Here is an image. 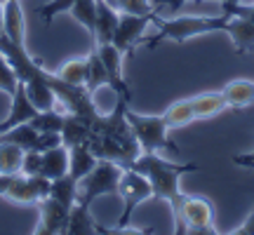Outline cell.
I'll return each instance as SVG.
<instances>
[{
	"label": "cell",
	"mask_w": 254,
	"mask_h": 235,
	"mask_svg": "<svg viewBox=\"0 0 254 235\" xmlns=\"http://www.w3.org/2000/svg\"><path fill=\"white\" fill-rule=\"evenodd\" d=\"M153 24L160 31L155 36L144 40L148 50H155L163 40L184 43L189 38L205 36V33H212V31H224V33L231 36L233 50H236L238 55L254 52V24L243 17H236V14L221 12L219 17H174V19L155 17Z\"/></svg>",
	"instance_id": "obj_1"
},
{
	"label": "cell",
	"mask_w": 254,
	"mask_h": 235,
	"mask_svg": "<svg viewBox=\"0 0 254 235\" xmlns=\"http://www.w3.org/2000/svg\"><path fill=\"white\" fill-rule=\"evenodd\" d=\"M127 170H134V172L144 174L146 179L151 181L153 198L170 202L174 221L179 224V217H182V198H184L182 188H179V179L186 172H198L200 165L198 163H170V160H165V158H160V155H155V153H141Z\"/></svg>",
	"instance_id": "obj_2"
},
{
	"label": "cell",
	"mask_w": 254,
	"mask_h": 235,
	"mask_svg": "<svg viewBox=\"0 0 254 235\" xmlns=\"http://www.w3.org/2000/svg\"><path fill=\"white\" fill-rule=\"evenodd\" d=\"M127 122L134 132L136 141L141 146V153H158V151H167L172 155H179V146L167 136L170 127L165 125L163 116H139L134 111L127 109Z\"/></svg>",
	"instance_id": "obj_3"
},
{
	"label": "cell",
	"mask_w": 254,
	"mask_h": 235,
	"mask_svg": "<svg viewBox=\"0 0 254 235\" xmlns=\"http://www.w3.org/2000/svg\"><path fill=\"white\" fill-rule=\"evenodd\" d=\"M123 172H125V170H123L118 163L97 160L94 170L78 181V202H85V205L92 207V202L97 198H101V195L118 193Z\"/></svg>",
	"instance_id": "obj_4"
},
{
	"label": "cell",
	"mask_w": 254,
	"mask_h": 235,
	"mask_svg": "<svg viewBox=\"0 0 254 235\" xmlns=\"http://www.w3.org/2000/svg\"><path fill=\"white\" fill-rule=\"evenodd\" d=\"M118 195L123 198L125 207H123V214H120L118 224H116V231H125L127 224H129V219H132V212H134L141 202H146L148 198H153V188H151V181L146 179L144 174L134 172V170H125L123 176H120Z\"/></svg>",
	"instance_id": "obj_5"
},
{
	"label": "cell",
	"mask_w": 254,
	"mask_h": 235,
	"mask_svg": "<svg viewBox=\"0 0 254 235\" xmlns=\"http://www.w3.org/2000/svg\"><path fill=\"white\" fill-rule=\"evenodd\" d=\"M214 207L202 195H186L182 198V217L177 224V233H198L200 228L212 226Z\"/></svg>",
	"instance_id": "obj_6"
},
{
	"label": "cell",
	"mask_w": 254,
	"mask_h": 235,
	"mask_svg": "<svg viewBox=\"0 0 254 235\" xmlns=\"http://www.w3.org/2000/svg\"><path fill=\"white\" fill-rule=\"evenodd\" d=\"M50 186L52 181L43 176V174H14V179L9 183L5 198L12 202H21V205H31V202H40V200L50 198Z\"/></svg>",
	"instance_id": "obj_7"
},
{
	"label": "cell",
	"mask_w": 254,
	"mask_h": 235,
	"mask_svg": "<svg viewBox=\"0 0 254 235\" xmlns=\"http://www.w3.org/2000/svg\"><path fill=\"white\" fill-rule=\"evenodd\" d=\"M158 17V9L148 12V14H120L118 28H116V36H113V45L118 47L123 55H134L136 45L141 43L146 26Z\"/></svg>",
	"instance_id": "obj_8"
},
{
	"label": "cell",
	"mask_w": 254,
	"mask_h": 235,
	"mask_svg": "<svg viewBox=\"0 0 254 235\" xmlns=\"http://www.w3.org/2000/svg\"><path fill=\"white\" fill-rule=\"evenodd\" d=\"M94 47H97L101 61H104L106 71H109V87L113 90V94H116L118 99L132 101V90H129V85H127L125 78H123V57L125 55H123L113 43H106V45H94Z\"/></svg>",
	"instance_id": "obj_9"
},
{
	"label": "cell",
	"mask_w": 254,
	"mask_h": 235,
	"mask_svg": "<svg viewBox=\"0 0 254 235\" xmlns=\"http://www.w3.org/2000/svg\"><path fill=\"white\" fill-rule=\"evenodd\" d=\"M36 113H38V109L33 106V101L28 99L26 82L19 80L17 82V90L12 92V106H9L7 118L0 122V134H2V132H7V129H12V127L28 122V120L36 116Z\"/></svg>",
	"instance_id": "obj_10"
},
{
	"label": "cell",
	"mask_w": 254,
	"mask_h": 235,
	"mask_svg": "<svg viewBox=\"0 0 254 235\" xmlns=\"http://www.w3.org/2000/svg\"><path fill=\"white\" fill-rule=\"evenodd\" d=\"M68 214L71 207L62 205L55 198L40 200V226L36 233L50 235V233H66V224H68Z\"/></svg>",
	"instance_id": "obj_11"
},
{
	"label": "cell",
	"mask_w": 254,
	"mask_h": 235,
	"mask_svg": "<svg viewBox=\"0 0 254 235\" xmlns=\"http://www.w3.org/2000/svg\"><path fill=\"white\" fill-rule=\"evenodd\" d=\"M97 2V21H94V38L97 45H106V43H113V36H116V28H118L120 21V12L113 9L106 2V0H94Z\"/></svg>",
	"instance_id": "obj_12"
},
{
	"label": "cell",
	"mask_w": 254,
	"mask_h": 235,
	"mask_svg": "<svg viewBox=\"0 0 254 235\" xmlns=\"http://www.w3.org/2000/svg\"><path fill=\"white\" fill-rule=\"evenodd\" d=\"M2 33L17 43V45H26V21H24V12L19 0H5L2 5Z\"/></svg>",
	"instance_id": "obj_13"
},
{
	"label": "cell",
	"mask_w": 254,
	"mask_h": 235,
	"mask_svg": "<svg viewBox=\"0 0 254 235\" xmlns=\"http://www.w3.org/2000/svg\"><path fill=\"white\" fill-rule=\"evenodd\" d=\"M66 233L68 235H92V233H111L104 226H97L92 219L90 205L85 202H75L68 214V224H66Z\"/></svg>",
	"instance_id": "obj_14"
},
{
	"label": "cell",
	"mask_w": 254,
	"mask_h": 235,
	"mask_svg": "<svg viewBox=\"0 0 254 235\" xmlns=\"http://www.w3.org/2000/svg\"><path fill=\"white\" fill-rule=\"evenodd\" d=\"M40 174L47 179H59L64 174H68V146H55L43 151V163H40Z\"/></svg>",
	"instance_id": "obj_15"
},
{
	"label": "cell",
	"mask_w": 254,
	"mask_h": 235,
	"mask_svg": "<svg viewBox=\"0 0 254 235\" xmlns=\"http://www.w3.org/2000/svg\"><path fill=\"white\" fill-rule=\"evenodd\" d=\"M97 165V158L90 151L87 144H78L68 148V174L75 181H80L85 174H90Z\"/></svg>",
	"instance_id": "obj_16"
},
{
	"label": "cell",
	"mask_w": 254,
	"mask_h": 235,
	"mask_svg": "<svg viewBox=\"0 0 254 235\" xmlns=\"http://www.w3.org/2000/svg\"><path fill=\"white\" fill-rule=\"evenodd\" d=\"M190 106L195 111V118H209V116H217L224 109H228V101L224 97V92H202L198 97H190Z\"/></svg>",
	"instance_id": "obj_17"
},
{
	"label": "cell",
	"mask_w": 254,
	"mask_h": 235,
	"mask_svg": "<svg viewBox=\"0 0 254 235\" xmlns=\"http://www.w3.org/2000/svg\"><path fill=\"white\" fill-rule=\"evenodd\" d=\"M92 136V127L80 120L78 116L68 113L66 120H64V127H62V144L64 146H78V144H87Z\"/></svg>",
	"instance_id": "obj_18"
},
{
	"label": "cell",
	"mask_w": 254,
	"mask_h": 235,
	"mask_svg": "<svg viewBox=\"0 0 254 235\" xmlns=\"http://www.w3.org/2000/svg\"><path fill=\"white\" fill-rule=\"evenodd\" d=\"M52 75V73H50ZM26 82V92H28V99L33 101V106L38 111H50L55 109V101H57V94L55 90L47 85L45 78H36V80H24Z\"/></svg>",
	"instance_id": "obj_19"
},
{
	"label": "cell",
	"mask_w": 254,
	"mask_h": 235,
	"mask_svg": "<svg viewBox=\"0 0 254 235\" xmlns=\"http://www.w3.org/2000/svg\"><path fill=\"white\" fill-rule=\"evenodd\" d=\"M224 97H226L231 109H245L254 101V82L250 80H233L224 87Z\"/></svg>",
	"instance_id": "obj_20"
},
{
	"label": "cell",
	"mask_w": 254,
	"mask_h": 235,
	"mask_svg": "<svg viewBox=\"0 0 254 235\" xmlns=\"http://www.w3.org/2000/svg\"><path fill=\"white\" fill-rule=\"evenodd\" d=\"M24 148L12 141L0 139V174H17L21 172V163H24Z\"/></svg>",
	"instance_id": "obj_21"
},
{
	"label": "cell",
	"mask_w": 254,
	"mask_h": 235,
	"mask_svg": "<svg viewBox=\"0 0 254 235\" xmlns=\"http://www.w3.org/2000/svg\"><path fill=\"white\" fill-rule=\"evenodd\" d=\"M50 198L59 200L66 207H73L78 202V181L73 179L71 174H64L59 179H52L50 186Z\"/></svg>",
	"instance_id": "obj_22"
},
{
	"label": "cell",
	"mask_w": 254,
	"mask_h": 235,
	"mask_svg": "<svg viewBox=\"0 0 254 235\" xmlns=\"http://www.w3.org/2000/svg\"><path fill=\"white\" fill-rule=\"evenodd\" d=\"M163 120H165V125L170 127V129H177V127L190 125V122H193V120H198V118H195V111H193V106H190V99H184V101L172 104L170 109L165 111Z\"/></svg>",
	"instance_id": "obj_23"
},
{
	"label": "cell",
	"mask_w": 254,
	"mask_h": 235,
	"mask_svg": "<svg viewBox=\"0 0 254 235\" xmlns=\"http://www.w3.org/2000/svg\"><path fill=\"white\" fill-rule=\"evenodd\" d=\"M90 71H87V82H85V87H87V92L90 94H94V92L99 90V87H109V71H106V66H104V61H101L99 52H97V47L90 52Z\"/></svg>",
	"instance_id": "obj_24"
},
{
	"label": "cell",
	"mask_w": 254,
	"mask_h": 235,
	"mask_svg": "<svg viewBox=\"0 0 254 235\" xmlns=\"http://www.w3.org/2000/svg\"><path fill=\"white\" fill-rule=\"evenodd\" d=\"M87 71H90V59L85 57V59H71V61H66L59 68V78L66 82H71V85H82L85 87V82H87Z\"/></svg>",
	"instance_id": "obj_25"
},
{
	"label": "cell",
	"mask_w": 254,
	"mask_h": 235,
	"mask_svg": "<svg viewBox=\"0 0 254 235\" xmlns=\"http://www.w3.org/2000/svg\"><path fill=\"white\" fill-rule=\"evenodd\" d=\"M64 120H66L64 113H57L55 109H50V111H38L36 116L28 120V125L38 129V132H59L62 134Z\"/></svg>",
	"instance_id": "obj_26"
},
{
	"label": "cell",
	"mask_w": 254,
	"mask_h": 235,
	"mask_svg": "<svg viewBox=\"0 0 254 235\" xmlns=\"http://www.w3.org/2000/svg\"><path fill=\"white\" fill-rule=\"evenodd\" d=\"M73 17L80 21L82 26L87 28V33L94 38V21H97V2L94 0H80V2H75L71 9Z\"/></svg>",
	"instance_id": "obj_27"
},
{
	"label": "cell",
	"mask_w": 254,
	"mask_h": 235,
	"mask_svg": "<svg viewBox=\"0 0 254 235\" xmlns=\"http://www.w3.org/2000/svg\"><path fill=\"white\" fill-rule=\"evenodd\" d=\"M113 9H118L120 14H148L155 12L151 0H106Z\"/></svg>",
	"instance_id": "obj_28"
},
{
	"label": "cell",
	"mask_w": 254,
	"mask_h": 235,
	"mask_svg": "<svg viewBox=\"0 0 254 235\" xmlns=\"http://www.w3.org/2000/svg\"><path fill=\"white\" fill-rule=\"evenodd\" d=\"M17 73H14V68H12V63L7 61V57L0 52V92H5V94H9L12 97V92L17 90Z\"/></svg>",
	"instance_id": "obj_29"
},
{
	"label": "cell",
	"mask_w": 254,
	"mask_h": 235,
	"mask_svg": "<svg viewBox=\"0 0 254 235\" xmlns=\"http://www.w3.org/2000/svg\"><path fill=\"white\" fill-rule=\"evenodd\" d=\"M75 2H80V0H52V2H47V5H43V7H38L36 14L43 19L45 24H50V21H52L57 14L68 12V9H71Z\"/></svg>",
	"instance_id": "obj_30"
},
{
	"label": "cell",
	"mask_w": 254,
	"mask_h": 235,
	"mask_svg": "<svg viewBox=\"0 0 254 235\" xmlns=\"http://www.w3.org/2000/svg\"><path fill=\"white\" fill-rule=\"evenodd\" d=\"M40 163H43V153L31 148L24 153V163H21V172L24 174H40Z\"/></svg>",
	"instance_id": "obj_31"
},
{
	"label": "cell",
	"mask_w": 254,
	"mask_h": 235,
	"mask_svg": "<svg viewBox=\"0 0 254 235\" xmlns=\"http://www.w3.org/2000/svg\"><path fill=\"white\" fill-rule=\"evenodd\" d=\"M219 7L226 14H236V17H243L254 24V5H240V2L238 5H224V2H219Z\"/></svg>",
	"instance_id": "obj_32"
},
{
	"label": "cell",
	"mask_w": 254,
	"mask_h": 235,
	"mask_svg": "<svg viewBox=\"0 0 254 235\" xmlns=\"http://www.w3.org/2000/svg\"><path fill=\"white\" fill-rule=\"evenodd\" d=\"M151 2H153V7L158 9V12H160V7H167L170 14H177L189 0H151ZM217 2H221V0H217Z\"/></svg>",
	"instance_id": "obj_33"
},
{
	"label": "cell",
	"mask_w": 254,
	"mask_h": 235,
	"mask_svg": "<svg viewBox=\"0 0 254 235\" xmlns=\"http://www.w3.org/2000/svg\"><path fill=\"white\" fill-rule=\"evenodd\" d=\"M233 233L236 235H254V209H252V214H250V217H247Z\"/></svg>",
	"instance_id": "obj_34"
},
{
	"label": "cell",
	"mask_w": 254,
	"mask_h": 235,
	"mask_svg": "<svg viewBox=\"0 0 254 235\" xmlns=\"http://www.w3.org/2000/svg\"><path fill=\"white\" fill-rule=\"evenodd\" d=\"M12 179H14V174H0V198H5V193H7Z\"/></svg>",
	"instance_id": "obj_35"
},
{
	"label": "cell",
	"mask_w": 254,
	"mask_h": 235,
	"mask_svg": "<svg viewBox=\"0 0 254 235\" xmlns=\"http://www.w3.org/2000/svg\"><path fill=\"white\" fill-rule=\"evenodd\" d=\"M2 5H5V0H0V33H2Z\"/></svg>",
	"instance_id": "obj_36"
},
{
	"label": "cell",
	"mask_w": 254,
	"mask_h": 235,
	"mask_svg": "<svg viewBox=\"0 0 254 235\" xmlns=\"http://www.w3.org/2000/svg\"><path fill=\"white\" fill-rule=\"evenodd\" d=\"M221 2H224V5H238L240 0H221Z\"/></svg>",
	"instance_id": "obj_37"
}]
</instances>
